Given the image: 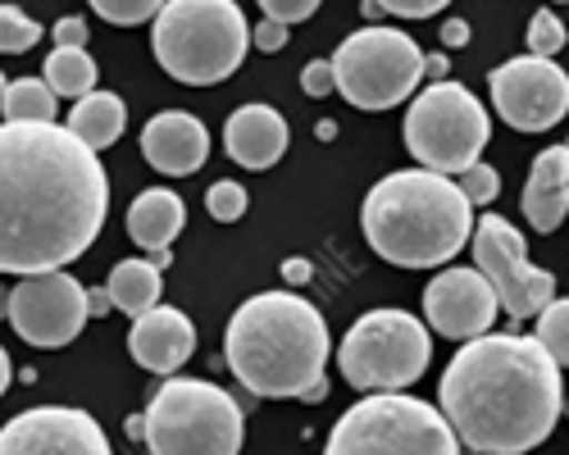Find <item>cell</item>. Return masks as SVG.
<instances>
[{"mask_svg":"<svg viewBox=\"0 0 569 455\" xmlns=\"http://www.w3.org/2000/svg\"><path fill=\"white\" fill-rule=\"evenodd\" d=\"M110 178L60 123H0V273H60L101 237Z\"/></svg>","mask_w":569,"mask_h":455,"instance_id":"obj_1","label":"cell"},{"mask_svg":"<svg viewBox=\"0 0 569 455\" xmlns=\"http://www.w3.org/2000/svg\"><path fill=\"white\" fill-rule=\"evenodd\" d=\"M438 401L451 433L473 455H525L542 446L560 419V364L538 337L488 333L451 355Z\"/></svg>","mask_w":569,"mask_h":455,"instance_id":"obj_2","label":"cell"},{"mask_svg":"<svg viewBox=\"0 0 569 455\" xmlns=\"http://www.w3.org/2000/svg\"><path fill=\"white\" fill-rule=\"evenodd\" d=\"M328 324L323 314L297 292H260L237 305L223 333V360L232 378L264 401L310 396L328 387Z\"/></svg>","mask_w":569,"mask_h":455,"instance_id":"obj_3","label":"cell"},{"mask_svg":"<svg viewBox=\"0 0 569 455\" xmlns=\"http://www.w3.org/2000/svg\"><path fill=\"white\" fill-rule=\"evenodd\" d=\"M360 223L369 246L397 269H438L473 242V205L456 178L429 169L378 178L360 205Z\"/></svg>","mask_w":569,"mask_h":455,"instance_id":"obj_4","label":"cell"},{"mask_svg":"<svg viewBox=\"0 0 569 455\" xmlns=\"http://www.w3.org/2000/svg\"><path fill=\"white\" fill-rule=\"evenodd\" d=\"M156 60L187 87H214L242 69L251 23L232 0H169L151 28Z\"/></svg>","mask_w":569,"mask_h":455,"instance_id":"obj_5","label":"cell"},{"mask_svg":"<svg viewBox=\"0 0 569 455\" xmlns=\"http://www.w3.org/2000/svg\"><path fill=\"white\" fill-rule=\"evenodd\" d=\"M141 419L151 455H242L247 442L242 405L206 378H169Z\"/></svg>","mask_w":569,"mask_h":455,"instance_id":"obj_6","label":"cell"},{"mask_svg":"<svg viewBox=\"0 0 569 455\" xmlns=\"http://www.w3.org/2000/svg\"><path fill=\"white\" fill-rule=\"evenodd\" d=\"M323 455H460V437L438 405L406 392H373L333 424Z\"/></svg>","mask_w":569,"mask_h":455,"instance_id":"obj_7","label":"cell"},{"mask_svg":"<svg viewBox=\"0 0 569 455\" xmlns=\"http://www.w3.org/2000/svg\"><path fill=\"white\" fill-rule=\"evenodd\" d=\"M433 360V337L410 310H369L338 346V370L356 392H406Z\"/></svg>","mask_w":569,"mask_h":455,"instance_id":"obj_8","label":"cell"},{"mask_svg":"<svg viewBox=\"0 0 569 455\" xmlns=\"http://www.w3.org/2000/svg\"><path fill=\"white\" fill-rule=\"evenodd\" d=\"M492 136V119L483 101L460 82H433L423 87L406 110V151L419 160V169L460 178L469 164H479Z\"/></svg>","mask_w":569,"mask_h":455,"instance_id":"obj_9","label":"cell"},{"mask_svg":"<svg viewBox=\"0 0 569 455\" xmlns=\"http://www.w3.org/2000/svg\"><path fill=\"white\" fill-rule=\"evenodd\" d=\"M333 73L356 110H392L423 82V51L401 28H360L333 51Z\"/></svg>","mask_w":569,"mask_h":455,"instance_id":"obj_10","label":"cell"},{"mask_svg":"<svg viewBox=\"0 0 569 455\" xmlns=\"http://www.w3.org/2000/svg\"><path fill=\"white\" fill-rule=\"evenodd\" d=\"M473 260H479V273L492 283L501 310L525 324V318H538L551 301H556V273L538 269L525 251V237L519 228L501 214H483L473 223Z\"/></svg>","mask_w":569,"mask_h":455,"instance_id":"obj_11","label":"cell"},{"mask_svg":"<svg viewBox=\"0 0 569 455\" xmlns=\"http://www.w3.org/2000/svg\"><path fill=\"white\" fill-rule=\"evenodd\" d=\"M91 318L87 310V287L69 273H32V279L14 283L10 292V328L41 351H56L69 346L82 324Z\"/></svg>","mask_w":569,"mask_h":455,"instance_id":"obj_12","label":"cell"},{"mask_svg":"<svg viewBox=\"0 0 569 455\" xmlns=\"http://www.w3.org/2000/svg\"><path fill=\"white\" fill-rule=\"evenodd\" d=\"M492 105L515 132H547L569 114V73L556 60L519 55L492 69Z\"/></svg>","mask_w":569,"mask_h":455,"instance_id":"obj_13","label":"cell"},{"mask_svg":"<svg viewBox=\"0 0 569 455\" xmlns=\"http://www.w3.org/2000/svg\"><path fill=\"white\" fill-rule=\"evenodd\" d=\"M0 455H114L97 415L78 405H32L0 428Z\"/></svg>","mask_w":569,"mask_h":455,"instance_id":"obj_14","label":"cell"},{"mask_svg":"<svg viewBox=\"0 0 569 455\" xmlns=\"http://www.w3.org/2000/svg\"><path fill=\"white\" fill-rule=\"evenodd\" d=\"M497 292L479 269H442L438 279L423 287V318L433 324V333L451 337V342H473L488 337V328L497 324Z\"/></svg>","mask_w":569,"mask_h":455,"instance_id":"obj_15","label":"cell"},{"mask_svg":"<svg viewBox=\"0 0 569 455\" xmlns=\"http://www.w3.org/2000/svg\"><path fill=\"white\" fill-rule=\"evenodd\" d=\"M128 351L147 374H164L173 378L197 351V328L178 305H156L151 314L132 318L128 333Z\"/></svg>","mask_w":569,"mask_h":455,"instance_id":"obj_16","label":"cell"},{"mask_svg":"<svg viewBox=\"0 0 569 455\" xmlns=\"http://www.w3.org/2000/svg\"><path fill=\"white\" fill-rule=\"evenodd\" d=\"M141 155L156 173H169V178H187L206 169L210 160V132L197 114L187 110H164L156 114L147 128H141Z\"/></svg>","mask_w":569,"mask_h":455,"instance_id":"obj_17","label":"cell"},{"mask_svg":"<svg viewBox=\"0 0 569 455\" xmlns=\"http://www.w3.org/2000/svg\"><path fill=\"white\" fill-rule=\"evenodd\" d=\"M288 142H292L288 119H282L273 105H242L223 123V151L242 169H273L282 155H288Z\"/></svg>","mask_w":569,"mask_h":455,"instance_id":"obj_18","label":"cell"},{"mask_svg":"<svg viewBox=\"0 0 569 455\" xmlns=\"http://www.w3.org/2000/svg\"><path fill=\"white\" fill-rule=\"evenodd\" d=\"M519 210L533 223V233H556L565 223V214H569V146H547L533 160Z\"/></svg>","mask_w":569,"mask_h":455,"instance_id":"obj_19","label":"cell"},{"mask_svg":"<svg viewBox=\"0 0 569 455\" xmlns=\"http://www.w3.org/2000/svg\"><path fill=\"white\" fill-rule=\"evenodd\" d=\"M182 223H187V205L178 192L169 188H147L132 210H128V233L137 246H147L151 255H164L173 246V237L182 233Z\"/></svg>","mask_w":569,"mask_h":455,"instance_id":"obj_20","label":"cell"},{"mask_svg":"<svg viewBox=\"0 0 569 455\" xmlns=\"http://www.w3.org/2000/svg\"><path fill=\"white\" fill-rule=\"evenodd\" d=\"M123 123H128V110H123V97H114V91H91V97L73 101L69 110V132L78 136V142H87L91 151H106L114 146L123 136Z\"/></svg>","mask_w":569,"mask_h":455,"instance_id":"obj_21","label":"cell"},{"mask_svg":"<svg viewBox=\"0 0 569 455\" xmlns=\"http://www.w3.org/2000/svg\"><path fill=\"white\" fill-rule=\"evenodd\" d=\"M110 296H114V310L141 318V314H151L160 305V264L156 260H119L110 269V279H106Z\"/></svg>","mask_w":569,"mask_h":455,"instance_id":"obj_22","label":"cell"},{"mask_svg":"<svg viewBox=\"0 0 569 455\" xmlns=\"http://www.w3.org/2000/svg\"><path fill=\"white\" fill-rule=\"evenodd\" d=\"M46 87L56 91V97H91L97 91V60H91L87 51H51L46 55Z\"/></svg>","mask_w":569,"mask_h":455,"instance_id":"obj_23","label":"cell"},{"mask_svg":"<svg viewBox=\"0 0 569 455\" xmlns=\"http://www.w3.org/2000/svg\"><path fill=\"white\" fill-rule=\"evenodd\" d=\"M0 110H6V123H56L60 97L46 87V78H19V82H10Z\"/></svg>","mask_w":569,"mask_h":455,"instance_id":"obj_24","label":"cell"},{"mask_svg":"<svg viewBox=\"0 0 569 455\" xmlns=\"http://www.w3.org/2000/svg\"><path fill=\"white\" fill-rule=\"evenodd\" d=\"M538 346L560 364H569V301H551L542 314H538V328H533Z\"/></svg>","mask_w":569,"mask_h":455,"instance_id":"obj_25","label":"cell"},{"mask_svg":"<svg viewBox=\"0 0 569 455\" xmlns=\"http://www.w3.org/2000/svg\"><path fill=\"white\" fill-rule=\"evenodd\" d=\"M41 23L14 6H0V55H23L41 41Z\"/></svg>","mask_w":569,"mask_h":455,"instance_id":"obj_26","label":"cell"},{"mask_svg":"<svg viewBox=\"0 0 569 455\" xmlns=\"http://www.w3.org/2000/svg\"><path fill=\"white\" fill-rule=\"evenodd\" d=\"M456 188L465 192V201L473 205V210H479V205H492L497 201V192H501V173L492 169V164H469L460 178H456Z\"/></svg>","mask_w":569,"mask_h":455,"instance_id":"obj_27","label":"cell"},{"mask_svg":"<svg viewBox=\"0 0 569 455\" xmlns=\"http://www.w3.org/2000/svg\"><path fill=\"white\" fill-rule=\"evenodd\" d=\"M560 46H565V23L556 19V10H538V14L529 19V55L551 60Z\"/></svg>","mask_w":569,"mask_h":455,"instance_id":"obj_28","label":"cell"},{"mask_svg":"<svg viewBox=\"0 0 569 455\" xmlns=\"http://www.w3.org/2000/svg\"><path fill=\"white\" fill-rule=\"evenodd\" d=\"M247 205H251V196H247V188L242 182H214L210 188V196H206V210L219 219V223H232V219H242L247 214Z\"/></svg>","mask_w":569,"mask_h":455,"instance_id":"obj_29","label":"cell"},{"mask_svg":"<svg viewBox=\"0 0 569 455\" xmlns=\"http://www.w3.org/2000/svg\"><path fill=\"white\" fill-rule=\"evenodd\" d=\"M97 14L128 28V23H156L160 6H156V0H97Z\"/></svg>","mask_w":569,"mask_h":455,"instance_id":"obj_30","label":"cell"},{"mask_svg":"<svg viewBox=\"0 0 569 455\" xmlns=\"http://www.w3.org/2000/svg\"><path fill=\"white\" fill-rule=\"evenodd\" d=\"M264 19L278 23V28H288V23H301V19H315V0H264Z\"/></svg>","mask_w":569,"mask_h":455,"instance_id":"obj_31","label":"cell"},{"mask_svg":"<svg viewBox=\"0 0 569 455\" xmlns=\"http://www.w3.org/2000/svg\"><path fill=\"white\" fill-rule=\"evenodd\" d=\"M301 91L306 97H328V91H338V73H333V60H310L301 69Z\"/></svg>","mask_w":569,"mask_h":455,"instance_id":"obj_32","label":"cell"},{"mask_svg":"<svg viewBox=\"0 0 569 455\" xmlns=\"http://www.w3.org/2000/svg\"><path fill=\"white\" fill-rule=\"evenodd\" d=\"M87 19H78V14H64L56 28H51V37H56V51H87Z\"/></svg>","mask_w":569,"mask_h":455,"instance_id":"obj_33","label":"cell"},{"mask_svg":"<svg viewBox=\"0 0 569 455\" xmlns=\"http://www.w3.org/2000/svg\"><path fill=\"white\" fill-rule=\"evenodd\" d=\"M442 10H447L442 0H388V6H383L388 19H433Z\"/></svg>","mask_w":569,"mask_h":455,"instance_id":"obj_34","label":"cell"},{"mask_svg":"<svg viewBox=\"0 0 569 455\" xmlns=\"http://www.w3.org/2000/svg\"><path fill=\"white\" fill-rule=\"evenodd\" d=\"M251 46L256 51H264V55H273V51H282L288 46V28H278V23H260V28H251Z\"/></svg>","mask_w":569,"mask_h":455,"instance_id":"obj_35","label":"cell"},{"mask_svg":"<svg viewBox=\"0 0 569 455\" xmlns=\"http://www.w3.org/2000/svg\"><path fill=\"white\" fill-rule=\"evenodd\" d=\"M87 310L97 314V318H101V314H110V310H114V296H110V287H97V292H87Z\"/></svg>","mask_w":569,"mask_h":455,"instance_id":"obj_36","label":"cell"},{"mask_svg":"<svg viewBox=\"0 0 569 455\" xmlns=\"http://www.w3.org/2000/svg\"><path fill=\"white\" fill-rule=\"evenodd\" d=\"M442 41H447V46H465V41H469V23H465V19H447Z\"/></svg>","mask_w":569,"mask_h":455,"instance_id":"obj_37","label":"cell"},{"mask_svg":"<svg viewBox=\"0 0 569 455\" xmlns=\"http://www.w3.org/2000/svg\"><path fill=\"white\" fill-rule=\"evenodd\" d=\"M447 69H451L447 55H423V73H429L433 82H447Z\"/></svg>","mask_w":569,"mask_h":455,"instance_id":"obj_38","label":"cell"},{"mask_svg":"<svg viewBox=\"0 0 569 455\" xmlns=\"http://www.w3.org/2000/svg\"><path fill=\"white\" fill-rule=\"evenodd\" d=\"M282 273H288V283H306L310 279V264L306 260H288V264H282Z\"/></svg>","mask_w":569,"mask_h":455,"instance_id":"obj_39","label":"cell"},{"mask_svg":"<svg viewBox=\"0 0 569 455\" xmlns=\"http://www.w3.org/2000/svg\"><path fill=\"white\" fill-rule=\"evenodd\" d=\"M10 378H14V370H10V355H6V346H0V396H6Z\"/></svg>","mask_w":569,"mask_h":455,"instance_id":"obj_40","label":"cell"},{"mask_svg":"<svg viewBox=\"0 0 569 455\" xmlns=\"http://www.w3.org/2000/svg\"><path fill=\"white\" fill-rule=\"evenodd\" d=\"M123 428H128V437H141V442H147V419H141V415H132Z\"/></svg>","mask_w":569,"mask_h":455,"instance_id":"obj_41","label":"cell"},{"mask_svg":"<svg viewBox=\"0 0 569 455\" xmlns=\"http://www.w3.org/2000/svg\"><path fill=\"white\" fill-rule=\"evenodd\" d=\"M10 292H14V287L0 283V318H10Z\"/></svg>","mask_w":569,"mask_h":455,"instance_id":"obj_42","label":"cell"},{"mask_svg":"<svg viewBox=\"0 0 569 455\" xmlns=\"http://www.w3.org/2000/svg\"><path fill=\"white\" fill-rule=\"evenodd\" d=\"M6 91H10V78H6V73H0V105H6Z\"/></svg>","mask_w":569,"mask_h":455,"instance_id":"obj_43","label":"cell"}]
</instances>
